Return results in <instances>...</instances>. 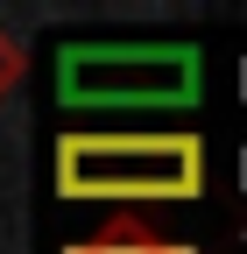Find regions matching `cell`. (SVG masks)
<instances>
[{"mask_svg": "<svg viewBox=\"0 0 247 254\" xmlns=\"http://www.w3.org/2000/svg\"><path fill=\"white\" fill-rule=\"evenodd\" d=\"M212 184L205 134L191 127H71L57 134V198L148 212V205H198Z\"/></svg>", "mask_w": 247, "mask_h": 254, "instance_id": "6da1fadb", "label": "cell"}, {"mask_svg": "<svg viewBox=\"0 0 247 254\" xmlns=\"http://www.w3.org/2000/svg\"><path fill=\"white\" fill-rule=\"evenodd\" d=\"M205 92V57L191 43H64L57 99L71 113H184Z\"/></svg>", "mask_w": 247, "mask_h": 254, "instance_id": "7a4b0ae2", "label": "cell"}, {"mask_svg": "<svg viewBox=\"0 0 247 254\" xmlns=\"http://www.w3.org/2000/svg\"><path fill=\"white\" fill-rule=\"evenodd\" d=\"M78 247H92V254H148V247H170V233L148 212H113L106 226H92Z\"/></svg>", "mask_w": 247, "mask_h": 254, "instance_id": "3957f363", "label": "cell"}, {"mask_svg": "<svg viewBox=\"0 0 247 254\" xmlns=\"http://www.w3.org/2000/svg\"><path fill=\"white\" fill-rule=\"evenodd\" d=\"M28 78V43L0 21V99H14V85Z\"/></svg>", "mask_w": 247, "mask_h": 254, "instance_id": "277c9868", "label": "cell"}, {"mask_svg": "<svg viewBox=\"0 0 247 254\" xmlns=\"http://www.w3.org/2000/svg\"><path fill=\"white\" fill-rule=\"evenodd\" d=\"M71 254H92V247H71ZM148 254H198V247H184V240H170V247H148Z\"/></svg>", "mask_w": 247, "mask_h": 254, "instance_id": "5b68a950", "label": "cell"}]
</instances>
